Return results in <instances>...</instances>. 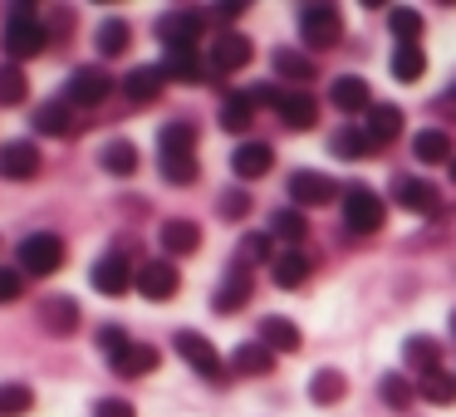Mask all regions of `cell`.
<instances>
[{
    "mask_svg": "<svg viewBox=\"0 0 456 417\" xmlns=\"http://www.w3.org/2000/svg\"><path fill=\"white\" fill-rule=\"evenodd\" d=\"M5 54H11V64L30 60V54H40L45 45H50V25L35 20L30 5H11V15H5Z\"/></svg>",
    "mask_w": 456,
    "mask_h": 417,
    "instance_id": "6da1fadb",
    "label": "cell"
},
{
    "mask_svg": "<svg viewBox=\"0 0 456 417\" xmlns=\"http://www.w3.org/2000/svg\"><path fill=\"white\" fill-rule=\"evenodd\" d=\"M295 25H299V40L309 50H334L344 40V11L338 5H299Z\"/></svg>",
    "mask_w": 456,
    "mask_h": 417,
    "instance_id": "7a4b0ae2",
    "label": "cell"
},
{
    "mask_svg": "<svg viewBox=\"0 0 456 417\" xmlns=\"http://www.w3.org/2000/svg\"><path fill=\"white\" fill-rule=\"evenodd\" d=\"M383 221H387V207H383L378 192H368V187H348L344 192V226L354 231V236H378Z\"/></svg>",
    "mask_w": 456,
    "mask_h": 417,
    "instance_id": "3957f363",
    "label": "cell"
},
{
    "mask_svg": "<svg viewBox=\"0 0 456 417\" xmlns=\"http://www.w3.org/2000/svg\"><path fill=\"white\" fill-rule=\"evenodd\" d=\"M15 260H20L25 275H54V270L64 266V241L50 236V231H40V236H25L20 250H15Z\"/></svg>",
    "mask_w": 456,
    "mask_h": 417,
    "instance_id": "277c9868",
    "label": "cell"
},
{
    "mask_svg": "<svg viewBox=\"0 0 456 417\" xmlns=\"http://www.w3.org/2000/svg\"><path fill=\"white\" fill-rule=\"evenodd\" d=\"M113 94V79L99 70V64H84V70L69 74V89H64V103L69 109H94V103H103Z\"/></svg>",
    "mask_w": 456,
    "mask_h": 417,
    "instance_id": "5b68a950",
    "label": "cell"
},
{
    "mask_svg": "<svg viewBox=\"0 0 456 417\" xmlns=\"http://www.w3.org/2000/svg\"><path fill=\"white\" fill-rule=\"evenodd\" d=\"M250 64V40L236 30H221L216 40H211V60H207V74H216V79H226V74L246 70Z\"/></svg>",
    "mask_w": 456,
    "mask_h": 417,
    "instance_id": "8992f818",
    "label": "cell"
},
{
    "mask_svg": "<svg viewBox=\"0 0 456 417\" xmlns=\"http://www.w3.org/2000/svg\"><path fill=\"white\" fill-rule=\"evenodd\" d=\"M393 201L397 207H407V211H417V217H436L442 211V192H436V182H427V177H393Z\"/></svg>",
    "mask_w": 456,
    "mask_h": 417,
    "instance_id": "52a82bcc",
    "label": "cell"
},
{
    "mask_svg": "<svg viewBox=\"0 0 456 417\" xmlns=\"http://www.w3.org/2000/svg\"><path fill=\"white\" fill-rule=\"evenodd\" d=\"M172 348H177V354L191 364V373H201V378H221V354L211 348V339H201V334H197V329H177V334H172Z\"/></svg>",
    "mask_w": 456,
    "mask_h": 417,
    "instance_id": "ba28073f",
    "label": "cell"
},
{
    "mask_svg": "<svg viewBox=\"0 0 456 417\" xmlns=\"http://www.w3.org/2000/svg\"><path fill=\"white\" fill-rule=\"evenodd\" d=\"M133 285H138L142 299H172L182 290V275H177V266H172V260H142Z\"/></svg>",
    "mask_w": 456,
    "mask_h": 417,
    "instance_id": "9c48e42d",
    "label": "cell"
},
{
    "mask_svg": "<svg viewBox=\"0 0 456 417\" xmlns=\"http://www.w3.org/2000/svg\"><path fill=\"white\" fill-rule=\"evenodd\" d=\"M334 182L324 177V172H309V168H299V172H289V201H295L299 211L305 207H329L334 201Z\"/></svg>",
    "mask_w": 456,
    "mask_h": 417,
    "instance_id": "30bf717a",
    "label": "cell"
},
{
    "mask_svg": "<svg viewBox=\"0 0 456 417\" xmlns=\"http://www.w3.org/2000/svg\"><path fill=\"white\" fill-rule=\"evenodd\" d=\"M89 280H94L99 295H128L133 280H138V270H133V260H123V256H103V260H94Z\"/></svg>",
    "mask_w": 456,
    "mask_h": 417,
    "instance_id": "8fae6325",
    "label": "cell"
},
{
    "mask_svg": "<svg viewBox=\"0 0 456 417\" xmlns=\"http://www.w3.org/2000/svg\"><path fill=\"white\" fill-rule=\"evenodd\" d=\"M40 168H45V158L35 143H5L0 148V177L5 182H30V177H40Z\"/></svg>",
    "mask_w": 456,
    "mask_h": 417,
    "instance_id": "7c38bea8",
    "label": "cell"
},
{
    "mask_svg": "<svg viewBox=\"0 0 456 417\" xmlns=\"http://www.w3.org/2000/svg\"><path fill=\"white\" fill-rule=\"evenodd\" d=\"M162 250H167V260H182V256H197L201 250V226L191 217H172L162 221Z\"/></svg>",
    "mask_w": 456,
    "mask_h": 417,
    "instance_id": "4fadbf2b",
    "label": "cell"
},
{
    "mask_svg": "<svg viewBox=\"0 0 456 417\" xmlns=\"http://www.w3.org/2000/svg\"><path fill=\"white\" fill-rule=\"evenodd\" d=\"M158 35H162L167 50H191L197 35H201V15L197 11H167V15H162V25H158Z\"/></svg>",
    "mask_w": 456,
    "mask_h": 417,
    "instance_id": "5bb4252c",
    "label": "cell"
},
{
    "mask_svg": "<svg viewBox=\"0 0 456 417\" xmlns=\"http://www.w3.org/2000/svg\"><path fill=\"white\" fill-rule=\"evenodd\" d=\"M329 103H334L338 113H368L373 109V89H368V79H358V74H344V79L329 84Z\"/></svg>",
    "mask_w": 456,
    "mask_h": 417,
    "instance_id": "9a60e30c",
    "label": "cell"
},
{
    "mask_svg": "<svg viewBox=\"0 0 456 417\" xmlns=\"http://www.w3.org/2000/svg\"><path fill=\"white\" fill-rule=\"evenodd\" d=\"M250 290H256V275H250V266H231L226 270V280H221V290H216V309L221 315H236L240 305L250 299Z\"/></svg>",
    "mask_w": 456,
    "mask_h": 417,
    "instance_id": "2e32d148",
    "label": "cell"
},
{
    "mask_svg": "<svg viewBox=\"0 0 456 417\" xmlns=\"http://www.w3.org/2000/svg\"><path fill=\"white\" fill-rule=\"evenodd\" d=\"M270 168H275V152H270V143H240V148L231 152V172H236L240 182L265 177Z\"/></svg>",
    "mask_w": 456,
    "mask_h": 417,
    "instance_id": "e0dca14e",
    "label": "cell"
},
{
    "mask_svg": "<svg viewBox=\"0 0 456 417\" xmlns=\"http://www.w3.org/2000/svg\"><path fill=\"white\" fill-rule=\"evenodd\" d=\"M280 119H285V128H295V133L314 128V123H319V99H314V94H305V89L280 94Z\"/></svg>",
    "mask_w": 456,
    "mask_h": 417,
    "instance_id": "ac0fdd59",
    "label": "cell"
},
{
    "mask_svg": "<svg viewBox=\"0 0 456 417\" xmlns=\"http://www.w3.org/2000/svg\"><path fill=\"white\" fill-rule=\"evenodd\" d=\"M260 344L270 348V354H295L299 344H305V339H299V324H289L285 315H265L260 319Z\"/></svg>",
    "mask_w": 456,
    "mask_h": 417,
    "instance_id": "d6986e66",
    "label": "cell"
},
{
    "mask_svg": "<svg viewBox=\"0 0 456 417\" xmlns=\"http://www.w3.org/2000/svg\"><path fill=\"white\" fill-rule=\"evenodd\" d=\"M109 364H113V373H118V378H148V373H158L162 354L152 344H128L118 358H109Z\"/></svg>",
    "mask_w": 456,
    "mask_h": 417,
    "instance_id": "ffe728a7",
    "label": "cell"
},
{
    "mask_svg": "<svg viewBox=\"0 0 456 417\" xmlns=\"http://www.w3.org/2000/svg\"><path fill=\"white\" fill-rule=\"evenodd\" d=\"M162 84H167V74H162V64H138V70L123 79V94H128L133 103H152L162 94Z\"/></svg>",
    "mask_w": 456,
    "mask_h": 417,
    "instance_id": "44dd1931",
    "label": "cell"
},
{
    "mask_svg": "<svg viewBox=\"0 0 456 417\" xmlns=\"http://www.w3.org/2000/svg\"><path fill=\"white\" fill-rule=\"evenodd\" d=\"M138 162L142 158H138V148H133L128 138H109L99 148V168L113 172V177H133V172H138Z\"/></svg>",
    "mask_w": 456,
    "mask_h": 417,
    "instance_id": "7402d4cb",
    "label": "cell"
},
{
    "mask_svg": "<svg viewBox=\"0 0 456 417\" xmlns=\"http://www.w3.org/2000/svg\"><path fill=\"white\" fill-rule=\"evenodd\" d=\"M363 133L378 143V148H383V143H393L397 133H403V109H397V103H373V109H368Z\"/></svg>",
    "mask_w": 456,
    "mask_h": 417,
    "instance_id": "603a6c76",
    "label": "cell"
},
{
    "mask_svg": "<svg viewBox=\"0 0 456 417\" xmlns=\"http://www.w3.org/2000/svg\"><path fill=\"white\" fill-rule=\"evenodd\" d=\"M158 143H162L158 158H197V128H191L187 119L167 123V128L158 133Z\"/></svg>",
    "mask_w": 456,
    "mask_h": 417,
    "instance_id": "cb8c5ba5",
    "label": "cell"
},
{
    "mask_svg": "<svg viewBox=\"0 0 456 417\" xmlns=\"http://www.w3.org/2000/svg\"><path fill=\"white\" fill-rule=\"evenodd\" d=\"M216 119L226 133H250V123H256V99H250V94H226Z\"/></svg>",
    "mask_w": 456,
    "mask_h": 417,
    "instance_id": "d4e9b609",
    "label": "cell"
},
{
    "mask_svg": "<svg viewBox=\"0 0 456 417\" xmlns=\"http://www.w3.org/2000/svg\"><path fill=\"white\" fill-rule=\"evenodd\" d=\"M270 275H275V285H280V290L305 285V280H309V256H305V250H295V246H289V250H280V256H275V266H270Z\"/></svg>",
    "mask_w": 456,
    "mask_h": 417,
    "instance_id": "484cf974",
    "label": "cell"
},
{
    "mask_svg": "<svg viewBox=\"0 0 456 417\" xmlns=\"http://www.w3.org/2000/svg\"><path fill=\"white\" fill-rule=\"evenodd\" d=\"M231 368H236L240 378H265L270 368H275V354H270L260 339H250V344L236 348V358H231Z\"/></svg>",
    "mask_w": 456,
    "mask_h": 417,
    "instance_id": "4316f807",
    "label": "cell"
},
{
    "mask_svg": "<svg viewBox=\"0 0 456 417\" xmlns=\"http://www.w3.org/2000/svg\"><path fill=\"white\" fill-rule=\"evenodd\" d=\"M403 358H407V368H412V373H436V364H442V344H436V339H427V334H412L403 344Z\"/></svg>",
    "mask_w": 456,
    "mask_h": 417,
    "instance_id": "83f0119b",
    "label": "cell"
},
{
    "mask_svg": "<svg viewBox=\"0 0 456 417\" xmlns=\"http://www.w3.org/2000/svg\"><path fill=\"white\" fill-rule=\"evenodd\" d=\"M201 54L197 50H167V60H162V74L167 79H182V84H197V79H207V70H201Z\"/></svg>",
    "mask_w": 456,
    "mask_h": 417,
    "instance_id": "f1b7e54d",
    "label": "cell"
},
{
    "mask_svg": "<svg viewBox=\"0 0 456 417\" xmlns=\"http://www.w3.org/2000/svg\"><path fill=\"white\" fill-rule=\"evenodd\" d=\"M329 148H334V158H344V162H358V158H368V152H378V143L368 138L363 128H338L334 138H329Z\"/></svg>",
    "mask_w": 456,
    "mask_h": 417,
    "instance_id": "f546056e",
    "label": "cell"
},
{
    "mask_svg": "<svg viewBox=\"0 0 456 417\" xmlns=\"http://www.w3.org/2000/svg\"><path fill=\"white\" fill-rule=\"evenodd\" d=\"M417 397H427L432 407H452V403H456V378L436 368V373L417 378Z\"/></svg>",
    "mask_w": 456,
    "mask_h": 417,
    "instance_id": "4dcf8cb0",
    "label": "cell"
},
{
    "mask_svg": "<svg viewBox=\"0 0 456 417\" xmlns=\"http://www.w3.org/2000/svg\"><path fill=\"white\" fill-rule=\"evenodd\" d=\"M427 74V54L417 50V45H397L393 50V79L397 84H417Z\"/></svg>",
    "mask_w": 456,
    "mask_h": 417,
    "instance_id": "1f68e13d",
    "label": "cell"
},
{
    "mask_svg": "<svg viewBox=\"0 0 456 417\" xmlns=\"http://www.w3.org/2000/svg\"><path fill=\"white\" fill-rule=\"evenodd\" d=\"M128 40H133L128 20H103V25H99V35H94V45H99L103 60H118V54L128 50Z\"/></svg>",
    "mask_w": 456,
    "mask_h": 417,
    "instance_id": "d6a6232c",
    "label": "cell"
},
{
    "mask_svg": "<svg viewBox=\"0 0 456 417\" xmlns=\"http://www.w3.org/2000/svg\"><path fill=\"white\" fill-rule=\"evenodd\" d=\"M412 152H417V162H446L452 158V138L442 128H422L412 138Z\"/></svg>",
    "mask_w": 456,
    "mask_h": 417,
    "instance_id": "836d02e7",
    "label": "cell"
},
{
    "mask_svg": "<svg viewBox=\"0 0 456 417\" xmlns=\"http://www.w3.org/2000/svg\"><path fill=\"white\" fill-rule=\"evenodd\" d=\"M45 324H50L54 334H74V329H79V305H74L69 295H54L50 305H45Z\"/></svg>",
    "mask_w": 456,
    "mask_h": 417,
    "instance_id": "e575fe53",
    "label": "cell"
},
{
    "mask_svg": "<svg viewBox=\"0 0 456 417\" xmlns=\"http://www.w3.org/2000/svg\"><path fill=\"white\" fill-rule=\"evenodd\" d=\"M30 99V79H25L20 64H0V103L5 109H15V103Z\"/></svg>",
    "mask_w": 456,
    "mask_h": 417,
    "instance_id": "d590c367",
    "label": "cell"
},
{
    "mask_svg": "<svg viewBox=\"0 0 456 417\" xmlns=\"http://www.w3.org/2000/svg\"><path fill=\"white\" fill-rule=\"evenodd\" d=\"M344 393H348V383H344V373H334V368H319V373L309 378V397H314L319 407L338 403Z\"/></svg>",
    "mask_w": 456,
    "mask_h": 417,
    "instance_id": "8d00e7d4",
    "label": "cell"
},
{
    "mask_svg": "<svg viewBox=\"0 0 456 417\" xmlns=\"http://www.w3.org/2000/svg\"><path fill=\"white\" fill-rule=\"evenodd\" d=\"M74 128V119H69V103H40V109H35V133H54V138H60V133H69Z\"/></svg>",
    "mask_w": 456,
    "mask_h": 417,
    "instance_id": "74e56055",
    "label": "cell"
},
{
    "mask_svg": "<svg viewBox=\"0 0 456 417\" xmlns=\"http://www.w3.org/2000/svg\"><path fill=\"white\" fill-rule=\"evenodd\" d=\"M387 30L397 35V45H417V35H422V11H412V5L387 11Z\"/></svg>",
    "mask_w": 456,
    "mask_h": 417,
    "instance_id": "f35d334b",
    "label": "cell"
},
{
    "mask_svg": "<svg viewBox=\"0 0 456 417\" xmlns=\"http://www.w3.org/2000/svg\"><path fill=\"white\" fill-rule=\"evenodd\" d=\"M305 211L299 207H280L275 217H270V236H280V241H289V246H295V241H305Z\"/></svg>",
    "mask_w": 456,
    "mask_h": 417,
    "instance_id": "ab89813d",
    "label": "cell"
},
{
    "mask_svg": "<svg viewBox=\"0 0 456 417\" xmlns=\"http://www.w3.org/2000/svg\"><path fill=\"white\" fill-rule=\"evenodd\" d=\"M270 60H275V74H285V79H295V84L314 79V64H309V54H299V50H275Z\"/></svg>",
    "mask_w": 456,
    "mask_h": 417,
    "instance_id": "60d3db41",
    "label": "cell"
},
{
    "mask_svg": "<svg viewBox=\"0 0 456 417\" xmlns=\"http://www.w3.org/2000/svg\"><path fill=\"white\" fill-rule=\"evenodd\" d=\"M35 407V393L25 383H0V417H25Z\"/></svg>",
    "mask_w": 456,
    "mask_h": 417,
    "instance_id": "b9f144b4",
    "label": "cell"
},
{
    "mask_svg": "<svg viewBox=\"0 0 456 417\" xmlns=\"http://www.w3.org/2000/svg\"><path fill=\"white\" fill-rule=\"evenodd\" d=\"M158 168H162V177H167L172 187H191V182L201 177L197 158H158Z\"/></svg>",
    "mask_w": 456,
    "mask_h": 417,
    "instance_id": "7bdbcfd3",
    "label": "cell"
},
{
    "mask_svg": "<svg viewBox=\"0 0 456 417\" xmlns=\"http://www.w3.org/2000/svg\"><path fill=\"white\" fill-rule=\"evenodd\" d=\"M236 260H240V266H260V260H270V266H275V256H270V236H265V231H250V236H240Z\"/></svg>",
    "mask_w": 456,
    "mask_h": 417,
    "instance_id": "ee69618b",
    "label": "cell"
},
{
    "mask_svg": "<svg viewBox=\"0 0 456 417\" xmlns=\"http://www.w3.org/2000/svg\"><path fill=\"white\" fill-rule=\"evenodd\" d=\"M412 397H417V388L407 383L403 373H387V378H383V403H387V407L407 413V407H412Z\"/></svg>",
    "mask_w": 456,
    "mask_h": 417,
    "instance_id": "f6af8a7d",
    "label": "cell"
},
{
    "mask_svg": "<svg viewBox=\"0 0 456 417\" xmlns=\"http://www.w3.org/2000/svg\"><path fill=\"white\" fill-rule=\"evenodd\" d=\"M20 295H25V270L0 266V305H15Z\"/></svg>",
    "mask_w": 456,
    "mask_h": 417,
    "instance_id": "bcb514c9",
    "label": "cell"
},
{
    "mask_svg": "<svg viewBox=\"0 0 456 417\" xmlns=\"http://www.w3.org/2000/svg\"><path fill=\"white\" fill-rule=\"evenodd\" d=\"M94 344H99V348H103V354H109V358H118V354H123V348H128V344H133V339H128V334H123V329H118V324H103V329H99V339H94Z\"/></svg>",
    "mask_w": 456,
    "mask_h": 417,
    "instance_id": "7dc6e473",
    "label": "cell"
},
{
    "mask_svg": "<svg viewBox=\"0 0 456 417\" xmlns=\"http://www.w3.org/2000/svg\"><path fill=\"white\" fill-rule=\"evenodd\" d=\"M94 417H138V413H133V403H123V397H99V403H94Z\"/></svg>",
    "mask_w": 456,
    "mask_h": 417,
    "instance_id": "c3c4849f",
    "label": "cell"
},
{
    "mask_svg": "<svg viewBox=\"0 0 456 417\" xmlns=\"http://www.w3.org/2000/svg\"><path fill=\"white\" fill-rule=\"evenodd\" d=\"M221 211H226V217H246L250 197H246V192H226V197H221Z\"/></svg>",
    "mask_w": 456,
    "mask_h": 417,
    "instance_id": "681fc988",
    "label": "cell"
},
{
    "mask_svg": "<svg viewBox=\"0 0 456 417\" xmlns=\"http://www.w3.org/2000/svg\"><path fill=\"white\" fill-rule=\"evenodd\" d=\"M216 15H221V20H240V15H246V5H236V0H231V5H216Z\"/></svg>",
    "mask_w": 456,
    "mask_h": 417,
    "instance_id": "f907efd6",
    "label": "cell"
},
{
    "mask_svg": "<svg viewBox=\"0 0 456 417\" xmlns=\"http://www.w3.org/2000/svg\"><path fill=\"white\" fill-rule=\"evenodd\" d=\"M436 103H442V109H452V113H456V89H446V94H442V99H436Z\"/></svg>",
    "mask_w": 456,
    "mask_h": 417,
    "instance_id": "816d5d0a",
    "label": "cell"
},
{
    "mask_svg": "<svg viewBox=\"0 0 456 417\" xmlns=\"http://www.w3.org/2000/svg\"><path fill=\"white\" fill-rule=\"evenodd\" d=\"M452 182H456V162H452Z\"/></svg>",
    "mask_w": 456,
    "mask_h": 417,
    "instance_id": "f5cc1de1",
    "label": "cell"
},
{
    "mask_svg": "<svg viewBox=\"0 0 456 417\" xmlns=\"http://www.w3.org/2000/svg\"><path fill=\"white\" fill-rule=\"evenodd\" d=\"M452 334H456V315H452Z\"/></svg>",
    "mask_w": 456,
    "mask_h": 417,
    "instance_id": "db71d44e",
    "label": "cell"
}]
</instances>
